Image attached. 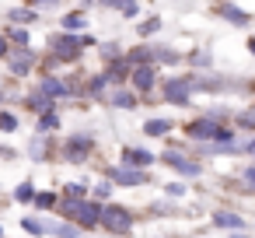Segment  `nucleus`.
I'll use <instances>...</instances> for the list:
<instances>
[{"label": "nucleus", "instance_id": "obj_11", "mask_svg": "<svg viewBox=\"0 0 255 238\" xmlns=\"http://www.w3.org/2000/svg\"><path fill=\"white\" fill-rule=\"evenodd\" d=\"M213 224H217V228H231V231H245V228H248V221H245L241 214H234V210H217V214H213Z\"/></svg>", "mask_w": 255, "mask_h": 238}, {"label": "nucleus", "instance_id": "obj_20", "mask_svg": "<svg viewBox=\"0 0 255 238\" xmlns=\"http://www.w3.org/2000/svg\"><path fill=\"white\" fill-rule=\"evenodd\" d=\"M112 105H116V109H133V105H136V95L126 91V88H116V91H112Z\"/></svg>", "mask_w": 255, "mask_h": 238}, {"label": "nucleus", "instance_id": "obj_41", "mask_svg": "<svg viewBox=\"0 0 255 238\" xmlns=\"http://www.w3.org/2000/svg\"><path fill=\"white\" fill-rule=\"evenodd\" d=\"M0 238H4V224H0Z\"/></svg>", "mask_w": 255, "mask_h": 238}, {"label": "nucleus", "instance_id": "obj_32", "mask_svg": "<svg viewBox=\"0 0 255 238\" xmlns=\"http://www.w3.org/2000/svg\"><path fill=\"white\" fill-rule=\"evenodd\" d=\"M105 7H112V11H119L123 18H136V14H140V4H105Z\"/></svg>", "mask_w": 255, "mask_h": 238}, {"label": "nucleus", "instance_id": "obj_9", "mask_svg": "<svg viewBox=\"0 0 255 238\" xmlns=\"http://www.w3.org/2000/svg\"><path fill=\"white\" fill-rule=\"evenodd\" d=\"M105 182H116V186H143V182H147V172H133V168L112 165V168L105 172Z\"/></svg>", "mask_w": 255, "mask_h": 238}, {"label": "nucleus", "instance_id": "obj_33", "mask_svg": "<svg viewBox=\"0 0 255 238\" xmlns=\"http://www.w3.org/2000/svg\"><path fill=\"white\" fill-rule=\"evenodd\" d=\"M21 228H25L28 235H46V228H42V217H25V221H21Z\"/></svg>", "mask_w": 255, "mask_h": 238}, {"label": "nucleus", "instance_id": "obj_10", "mask_svg": "<svg viewBox=\"0 0 255 238\" xmlns=\"http://www.w3.org/2000/svg\"><path fill=\"white\" fill-rule=\"evenodd\" d=\"M129 84H133V95L136 91H154V84H157V67H133L129 70Z\"/></svg>", "mask_w": 255, "mask_h": 238}, {"label": "nucleus", "instance_id": "obj_21", "mask_svg": "<svg viewBox=\"0 0 255 238\" xmlns=\"http://www.w3.org/2000/svg\"><path fill=\"white\" fill-rule=\"evenodd\" d=\"M171 126H175L171 119H150V123L143 126V133H147V137H164V133H171Z\"/></svg>", "mask_w": 255, "mask_h": 238}, {"label": "nucleus", "instance_id": "obj_19", "mask_svg": "<svg viewBox=\"0 0 255 238\" xmlns=\"http://www.w3.org/2000/svg\"><path fill=\"white\" fill-rule=\"evenodd\" d=\"M28 154H32V161H46V154H49V137H35L32 144H28Z\"/></svg>", "mask_w": 255, "mask_h": 238}, {"label": "nucleus", "instance_id": "obj_23", "mask_svg": "<svg viewBox=\"0 0 255 238\" xmlns=\"http://www.w3.org/2000/svg\"><path fill=\"white\" fill-rule=\"evenodd\" d=\"M63 196L67 200H88V182H67L63 186Z\"/></svg>", "mask_w": 255, "mask_h": 238}, {"label": "nucleus", "instance_id": "obj_2", "mask_svg": "<svg viewBox=\"0 0 255 238\" xmlns=\"http://www.w3.org/2000/svg\"><path fill=\"white\" fill-rule=\"evenodd\" d=\"M98 224H102L105 231H112V235H129V231H133V214H129L126 207L105 203V207L98 210Z\"/></svg>", "mask_w": 255, "mask_h": 238}, {"label": "nucleus", "instance_id": "obj_28", "mask_svg": "<svg viewBox=\"0 0 255 238\" xmlns=\"http://www.w3.org/2000/svg\"><path fill=\"white\" fill-rule=\"evenodd\" d=\"M189 63H192V67H199V70H210V67H213V56H210L206 49H196V53L189 56Z\"/></svg>", "mask_w": 255, "mask_h": 238}, {"label": "nucleus", "instance_id": "obj_6", "mask_svg": "<svg viewBox=\"0 0 255 238\" xmlns=\"http://www.w3.org/2000/svg\"><path fill=\"white\" fill-rule=\"evenodd\" d=\"M49 102H60V98H70L74 95V84H70V77H42L39 84H35Z\"/></svg>", "mask_w": 255, "mask_h": 238}, {"label": "nucleus", "instance_id": "obj_4", "mask_svg": "<svg viewBox=\"0 0 255 238\" xmlns=\"http://www.w3.org/2000/svg\"><path fill=\"white\" fill-rule=\"evenodd\" d=\"M164 165H171L178 175H185V179H199L203 175V165L196 161V158H189V154H182V151H164Z\"/></svg>", "mask_w": 255, "mask_h": 238}, {"label": "nucleus", "instance_id": "obj_35", "mask_svg": "<svg viewBox=\"0 0 255 238\" xmlns=\"http://www.w3.org/2000/svg\"><path fill=\"white\" fill-rule=\"evenodd\" d=\"M88 193H95V203H98V200H109V196H112V182H98V186L88 189Z\"/></svg>", "mask_w": 255, "mask_h": 238}, {"label": "nucleus", "instance_id": "obj_36", "mask_svg": "<svg viewBox=\"0 0 255 238\" xmlns=\"http://www.w3.org/2000/svg\"><path fill=\"white\" fill-rule=\"evenodd\" d=\"M164 193H168V200H178V196H185V186L182 182H168Z\"/></svg>", "mask_w": 255, "mask_h": 238}, {"label": "nucleus", "instance_id": "obj_31", "mask_svg": "<svg viewBox=\"0 0 255 238\" xmlns=\"http://www.w3.org/2000/svg\"><path fill=\"white\" fill-rule=\"evenodd\" d=\"M0 130H4V133H14V130H18V116L7 112V109H0Z\"/></svg>", "mask_w": 255, "mask_h": 238}, {"label": "nucleus", "instance_id": "obj_12", "mask_svg": "<svg viewBox=\"0 0 255 238\" xmlns=\"http://www.w3.org/2000/svg\"><path fill=\"white\" fill-rule=\"evenodd\" d=\"M46 235H56V238H81V228L70 224V221H42Z\"/></svg>", "mask_w": 255, "mask_h": 238}, {"label": "nucleus", "instance_id": "obj_37", "mask_svg": "<svg viewBox=\"0 0 255 238\" xmlns=\"http://www.w3.org/2000/svg\"><path fill=\"white\" fill-rule=\"evenodd\" d=\"M241 179H245V189H252V179H255V168H252V165H245V172H241Z\"/></svg>", "mask_w": 255, "mask_h": 238}, {"label": "nucleus", "instance_id": "obj_7", "mask_svg": "<svg viewBox=\"0 0 255 238\" xmlns=\"http://www.w3.org/2000/svg\"><path fill=\"white\" fill-rule=\"evenodd\" d=\"M161 95L171 102V105H189L192 102V91H189V81L185 77H168L161 84Z\"/></svg>", "mask_w": 255, "mask_h": 238}, {"label": "nucleus", "instance_id": "obj_22", "mask_svg": "<svg viewBox=\"0 0 255 238\" xmlns=\"http://www.w3.org/2000/svg\"><path fill=\"white\" fill-rule=\"evenodd\" d=\"M161 28H164V21H161V18H147V21H140V25H136L140 39H150V35H157Z\"/></svg>", "mask_w": 255, "mask_h": 238}, {"label": "nucleus", "instance_id": "obj_39", "mask_svg": "<svg viewBox=\"0 0 255 238\" xmlns=\"http://www.w3.org/2000/svg\"><path fill=\"white\" fill-rule=\"evenodd\" d=\"M0 158H7V161H11V158H14V151H11V147H0Z\"/></svg>", "mask_w": 255, "mask_h": 238}, {"label": "nucleus", "instance_id": "obj_1", "mask_svg": "<svg viewBox=\"0 0 255 238\" xmlns=\"http://www.w3.org/2000/svg\"><path fill=\"white\" fill-rule=\"evenodd\" d=\"M88 46H95L91 35H63V32H60V35H53V53H56L53 60H67V63H74Z\"/></svg>", "mask_w": 255, "mask_h": 238}, {"label": "nucleus", "instance_id": "obj_15", "mask_svg": "<svg viewBox=\"0 0 255 238\" xmlns=\"http://www.w3.org/2000/svg\"><path fill=\"white\" fill-rule=\"evenodd\" d=\"M217 14H220V18H227V21H234L238 28H248V21H252V18H248L241 7H234V4H220V7H217Z\"/></svg>", "mask_w": 255, "mask_h": 238}, {"label": "nucleus", "instance_id": "obj_38", "mask_svg": "<svg viewBox=\"0 0 255 238\" xmlns=\"http://www.w3.org/2000/svg\"><path fill=\"white\" fill-rule=\"evenodd\" d=\"M7 49H11V46H7V39H4V32H0V60H4V56H7Z\"/></svg>", "mask_w": 255, "mask_h": 238}, {"label": "nucleus", "instance_id": "obj_3", "mask_svg": "<svg viewBox=\"0 0 255 238\" xmlns=\"http://www.w3.org/2000/svg\"><path fill=\"white\" fill-rule=\"evenodd\" d=\"M91 151H95V137L91 133H74V137H67L60 144V158L70 161V165H84Z\"/></svg>", "mask_w": 255, "mask_h": 238}, {"label": "nucleus", "instance_id": "obj_34", "mask_svg": "<svg viewBox=\"0 0 255 238\" xmlns=\"http://www.w3.org/2000/svg\"><path fill=\"white\" fill-rule=\"evenodd\" d=\"M11 21H32V25H35V11H32V7H14V11H11Z\"/></svg>", "mask_w": 255, "mask_h": 238}, {"label": "nucleus", "instance_id": "obj_13", "mask_svg": "<svg viewBox=\"0 0 255 238\" xmlns=\"http://www.w3.org/2000/svg\"><path fill=\"white\" fill-rule=\"evenodd\" d=\"M25 105L32 109V112H39V116H46V112H56V102H49L39 88H32L28 91V98H25Z\"/></svg>", "mask_w": 255, "mask_h": 238}, {"label": "nucleus", "instance_id": "obj_25", "mask_svg": "<svg viewBox=\"0 0 255 238\" xmlns=\"http://www.w3.org/2000/svg\"><path fill=\"white\" fill-rule=\"evenodd\" d=\"M98 49H102V60H105V63H116V60H123V49H119V42H102Z\"/></svg>", "mask_w": 255, "mask_h": 238}, {"label": "nucleus", "instance_id": "obj_24", "mask_svg": "<svg viewBox=\"0 0 255 238\" xmlns=\"http://www.w3.org/2000/svg\"><path fill=\"white\" fill-rule=\"evenodd\" d=\"M56 200H60V193H49V189H42V193H35V200H32V203H35L39 210H53V207H56Z\"/></svg>", "mask_w": 255, "mask_h": 238}, {"label": "nucleus", "instance_id": "obj_29", "mask_svg": "<svg viewBox=\"0 0 255 238\" xmlns=\"http://www.w3.org/2000/svg\"><path fill=\"white\" fill-rule=\"evenodd\" d=\"M109 88V81H105V74H95L91 81H88V98H98L102 91Z\"/></svg>", "mask_w": 255, "mask_h": 238}, {"label": "nucleus", "instance_id": "obj_5", "mask_svg": "<svg viewBox=\"0 0 255 238\" xmlns=\"http://www.w3.org/2000/svg\"><path fill=\"white\" fill-rule=\"evenodd\" d=\"M7 70L14 74V77H28L32 74V67H35V53L32 49H7Z\"/></svg>", "mask_w": 255, "mask_h": 238}, {"label": "nucleus", "instance_id": "obj_42", "mask_svg": "<svg viewBox=\"0 0 255 238\" xmlns=\"http://www.w3.org/2000/svg\"><path fill=\"white\" fill-rule=\"evenodd\" d=\"M234 238H245V235H234Z\"/></svg>", "mask_w": 255, "mask_h": 238}, {"label": "nucleus", "instance_id": "obj_27", "mask_svg": "<svg viewBox=\"0 0 255 238\" xmlns=\"http://www.w3.org/2000/svg\"><path fill=\"white\" fill-rule=\"evenodd\" d=\"M35 193H39V189H35V182H21V186L14 189V200H18V203H32V200H35Z\"/></svg>", "mask_w": 255, "mask_h": 238}, {"label": "nucleus", "instance_id": "obj_40", "mask_svg": "<svg viewBox=\"0 0 255 238\" xmlns=\"http://www.w3.org/2000/svg\"><path fill=\"white\" fill-rule=\"evenodd\" d=\"M4 98H7V91H4V84H0V105H4Z\"/></svg>", "mask_w": 255, "mask_h": 238}, {"label": "nucleus", "instance_id": "obj_17", "mask_svg": "<svg viewBox=\"0 0 255 238\" xmlns=\"http://www.w3.org/2000/svg\"><path fill=\"white\" fill-rule=\"evenodd\" d=\"M178 60H182V56H178L171 46H157V49H150V67H154V63H168V67H175Z\"/></svg>", "mask_w": 255, "mask_h": 238}, {"label": "nucleus", "instance_id": "obj_26", "mask_svg": "<svg viewBox=\"0 0 255 238\" xmlns=\"http://www.w3.org/2000/svg\"><path fill=\"white\" fill-rule=\"evenodd\" d=\"M234 123L241 126V133H252V130H255V112H252V109H241V112L234 116Z\"/></svg>", "mask_w": 255, "mask_h": 238}, {"label": "nucleus", "instance_id": "obj_16", "mask_svg": "<svg viewBox=\"0 0 255 238\" xmlns=\"http://www.w3.org/2000/svg\"><path fill=\"white\" fill-rule=\"evenodd\" d=\"M60 25H63V35H77V32H84V25H88V14H84V11H74V14H67Z\"/></svg>", "mask_w": 255, "mask_h": 238}, {"label": "nucleus", "instance_id": "obj_14", "mask_svg": "<svg viewBox=\"0 0 255 238\" xmlns=\"http://www.w3.org/2000/svg\"><path fill=\"white\" fill-rule=\"evenodd\" d=\"M98 210H102V203H95V200H88L84 207H81V214H77V228H95L98 224Z\"/></svg>", "mask_w": 255, "mask_h": 238}, {"label": "nucleus", "instance_id": "obj_8", "mask_svg": "<svg viewBox=\"0 0 255 238\" xmlns=\"http://www.w3.org/2000/svg\"><path fill=\"white\" fill-rule=\"evenodd\" d=\"M119 165H123V168H133V172H143L147 165H154V154H150L147 147H123Z\"/></svg>", "mask_w": 255, "mask_h": 238}, {"label": "nucleus", "instance_id": "obj_30", "mask_svg": "<svg viewBox=\"0 0 255 238\" xmlns=\"http://www.w3.org/2000/svg\"><path fill=\"white\" fill-rule=\"evenodd\" d=\"M49 130H60V116H56V112H46V116H39V133L46 137Z\"/></svg>", "mask_w": 255, "mask_h": 238}, {"label": "nucleus", "instance_id": "obj_18", "mask_svg": "<svg viewBox=\"0 0 255 238\" xmlns=\"http://www.w3.org/2000/svg\"><path fill=\"white\" fill-rule=\"evenodd\" d=\"M4 39H7V42H14L18 49H28V42H32V32L21 25V28H7V32H4Z\"/></svg>", "mask_w": 255, "mask_h": 238}]
</instances>
